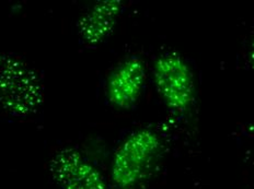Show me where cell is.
<instances>
[{
    "label": "cell",
    "instance_id": "7",
    "mask_svg": "<svg viewBox=\"0 0 254 189\" xmlns=\"http://www.w3.org/2000/svg\"><path fill=\"white\" fill-rule=\"evenodd\" d=\"M249 64H250L251 68L254 70V31L251 39L250 49H249Z\"/></svg>",
    "mask_w": 254,
    "mask_h": 189
},
{
    "label": "cell",
    "instance_id": "5",
    "mask_svg": "<svg viewBox=\"0 0 254 189\" xmlns=\"http://www.w3.org/2000/svg\"><path fill=\"white\" fill-rule=\"evenodd\" d=\"M146 80L144 61L137 57L124 60L110 76L107 94L111 104L119 108H129L138 101Z\"/></svg>",
    "mask_w": 254,
    "mask_h": 189
},
{
    "label": "cell",
    "instance_id": "3",
    "mask_svg": "<svg viewBox=\"0 0 254 189\" xmlns=\"http://www.w3.org/2000/svg\"><path fill=\"white\" fill-rule=\"evenodd\" d=\"M155 83L171 111L183 113L194 101V77L189 65L176 52L158 57L153 67Z\"/></svg>",
    "mask_w": 254,
    "mask_h": 189
},
{
    "label": "cell",
    "instance_id": "4",
    "mask_svg": "<svg viewBox=\"0 0 254 189\" xmlns=\"http://www.w3.org/2000/svg\"><path fill=\"white\" fill-rule=\"evenodd\" d=\"M51 170L64 189H107L99 171L75 149L58 151L52 159Z\"/></svg>",
    "mask_w": 254,
    "mask_h": 189
},
{
    "label": "cell",
    "instance_id": "1",
    "mask_svg": "<svg viewBox=\"0 0 254 189\" xmlns=\"http://www.w3.org/2000/svg\"><path fill=\"white\" fill-rule=\"evenodd\" d=\"M44 101L41 79L18 57L0 54V106L17 117H29Z\"/></svg>",
    "mask_w": 254,
    "mask_h": 189
},
{
    "label": "cell",
    "instance_id": "2",
    "mask_svg": "<svg viewBox=\"0 0 254 189\" xmlns=\"http://www.w3.org/2000/svg\"><path fill=\"white\" fill-rule=\"evenodd\" d=\"M161 149V140L151 129H139L122 141L112 163V177L121 188L138 184L156 161Z\"/></svg>",
    "mask_w": 254,
    "mask_h": 189
},
{
    "label": "cell",
    "instance_id": "6",
    "mask_svg": "<svg viewBox=\"0 0 254 189\" xmlns=\"http://www.w3.org/2000/svg\"><path fill=\"white\" fill-rule=\"evenodd\" d=\"M122 11L119 0H103L94 4L79 20L78 30L88 45H97L113 32Z\"/></svg>",
    "mask_w": 254,
    "mask_h": 189
}]
</instances>
